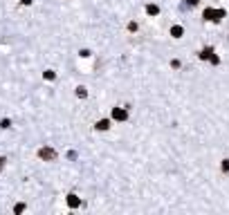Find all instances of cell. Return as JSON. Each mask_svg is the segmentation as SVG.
<instances>
[{
	"instance_id": "cell-7",
	"label": "cell",
	"mask_w": 229,
	"mask_h": 215,
	"mask_svg": "<svg viewBox=\"0 0 229 215\" xmlns=\"http://www.w3.org/2000/svg\"><path fill=\"white\" fill-rule=\"evenodd\" d=\"M11 126V121H9V119H2V121H0V128H9Z\"/></svg>"
},
{
	"instance_id": "cell-3",
	"label": "cell",
	"mask_w": 229,
	"mask_h": 215,
	"mask_svg": "<svg viewBox=\"0 0 229 215\" xmlns=\"http://www.w3.org/2000/svg\"><path fill=\"white\" fill-rule=\"evenodd\" d=\"M68 206H70V208H76V206H81V199L76 197V195H68Z\"/></svg>"
},
{
	"instance_id": "cell-10",
	"label": "cell",
	"mask_w": 229,
	"mask_h": 215,
	"mask_svg": "<svg viewBox=\"0 0 229 215\" xmlns=\"http://www.w3.org/2000/svg\"><path fill=\"white\" fill-rule=\"evenodd\" d=\"M20 2H23V4H32V0H20Z\"/></svg>"
},
{
	"instance_id": "cell-5",
	"label": "cell",
	"mask_w": 229,
	"mask_h": 215,
	"mask_svg": "<svg viewBox=\"0 0 229 215\" xmlns=\"http://www.w3.org/2000/svg\"><path fill=\"white\" fill-rule=\"evenodd\" d=\"M76 97H79V99H85V97H88L85 88H76Z\"/></svg>"
},
{
	"instance_id": "cell-9",
	"label": "cell",
	"mask_w": 229,
	"mask_h": 215,
	"mask_svg": "<svg viewBox=\"0 0 229 215\" xmlns=\"http://www.w3.org/2000/svg\"><path fill=\"white\" fill-rule=\"evenodd\" d=\"M5 161H7V159H5V157H0V170H2V166H5Z\"/></svg>"
},
{
	"instance_id": "cell-4",
	"label": "cell",
	"mask_w": 229,
	"mask_h": 215,
	"mask_svg": "<svg viewBox=\"0 0 229 215\" xmlns=\"http://www.w3.org/2000/svg\"><path fill=\"white\" fill-rule=\"evenodd\" d=\"M110 128V121L108 119H101V121H97V130H108Z\"/></svg>"
},
{
	"instance_id": "cell-6",
	"label": "cell",
	"mask_w": 229,
	"mask_h": 215,
	"mask_svg": "<svg viewBox=\"0 0 229 215\" xmlns=\"http://www.w3.org/2000/svg\"><path fill=\"white\" fill-rule=\"evenodd\" d=\"M45 79H47V81H54V79H56V74H54L52 70H47V72H45Z\"/></svg>"
},
{
	"instance_id": "cell-8",
	"label": "cell",
	"mask_w": 229,
	"mask_h": 215,
	"mask_svg": "<svg viewBox=\"0 0 229 215\" xmlns=\"http://www.w3.org/2000/svg\"><path fill=\"white\" fill-rule=\"evenodd\" d=\"M146 11H148V13H157V7H153V4H148V7H146Z\"/></svg>"
},
{
	"instance_id": "cell-2",
	"label": "cell",
	"mask_w": 229,
	"mask_h": 215,
	"mask_svg": "<svg viewBox=\"0 0 229 215\" xmlns=\"http://www.w3.org/2000/svg\"><path fill=\"white\" fill-rule=\"evenodd\" d=\"M112 119H117V121H126L128 119V112L124 108H114L112 110Z\"/></svg>"
},
{
	"instance_id": "cell-1",
	"label": "cell",
	"mask_w": 229,
	"mask_h": 215,
	"mask_svg": "<svg viewBox=\"0 0 229 215\" xmlns=\"http://www.w3.org/2000/svg\"><path fill=\"white\" fill-rule=\"evenodd\" d=\"M38 157H41V159H47V161H54L56 152L52 150V148H41V150H38Z\"/></svg>"
}]
</instances>
